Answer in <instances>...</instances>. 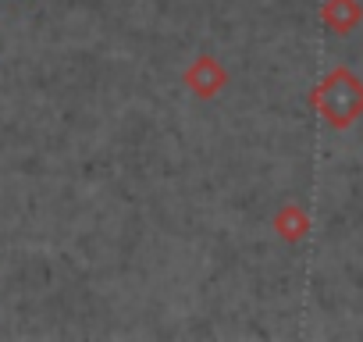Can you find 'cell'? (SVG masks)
I'll return each instance as SVG.
<instances>
[{
  "instance_id": "6da1fadb",
  "label": "cell",
  "mask_w": 363,
  "mask_h": 342,
  "mask_svg": "<svg viewBox=\"0 0 363 342\" xmlns=\"http://www.w3.org/2000/svg\"><path fill=\"white\" fill-rule=\"evenodd\" d=\"M225 82V75H221V68L211 61V57H200L196 61V68L189 72V86L200 93V96H211V93H218V86Z\"/></svg>"
}]
</instances>
